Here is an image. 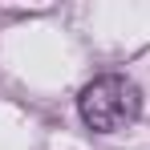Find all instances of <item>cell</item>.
I'll return each instance as SVG.
<instances>
[{"mask_svg":"<svg viewBox=\"0 0 150 150\" xmlns=\"http://www.w3.org/2000/svg\"><path fill=\"white\" fill-rule=\"evenodd\" d=\"M77 110H81V122L93 134H118L130 122H138V114H142V89L122 73H105V77H93L81 89Z\"/></svg>","mask_w":150,"mask_h":150,"instance_id":"cell-1","label":"cell"}]
</instances>
